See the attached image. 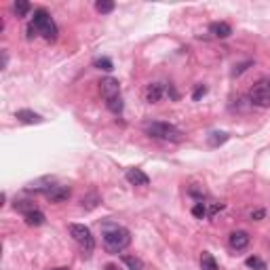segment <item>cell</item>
<instances>
[{"label": "cell", "mask_w": 270, "mask_h": 270, "mask_svg": "<svg viewBox=\"0 0 270 270\" xmlns=\"http://www.w3.org/2000/svg\"><path fill=\"white\" fill-rule=\"evenodd\" d=\"M123 264L129 270H144V262L135 255H123Z\"/></svg>", "instance_id": "16"}, {"label": "cell", "mask_w": 270, "mask_h": 270, "mask_svg": "<svg viewBox=\"0 0 270 270\" xmlns=\"http://www.w3.org/2000/svg\"><path fill=\"white\" fill-rule=\"evenodd\" d=\"M192 215L198 217V220H203V217H207V205L203 203H196L194 207H192Z\"/></svg>", "instance_id": "24"}, {"label": "cell", "mask_w": 270, "mask_h": 270, "mask_svg": "<svg viewBox=\"0 0 270 270\" xmlns=\"http://www.w3.org/2000/svg\"><path fill=\"white\" fill-rule=\"evenodd\" d=\"M15 209H19L21 213H30V211H36V205L32 201H15Z\"/></svg>", "instance_id": "22"}, {"label": "cell", "mask_w": 270, "mask_h": 270, "mask_svg": "<svg viewBox=\"0 0 270 270\" xmlns=\"http://www.w3.org/2000/svg\"><path fill=\"white\" fill-rule=\"evenodd\" d=\"M205 95H207V87H205V85H198V87L194 89V93H192V99H194V101H201Z\"/></svg>", "instance_id": "25"}, {"label": "cell", "mask_w": 270, "mask_h": 270, "mask_svg": "<svg viewBox=\"0 0 270 270\" xmlns=\"http://www.w3.org/2000/svg\"><path fill=\"white\" fill-rule=\"evenodd\" d=\"M226 139H228V133H224V131H213V133L209 135V146L217 148V146H222Z\"/></svg>", "instance_id": "17"}, {"label": "cell", "mask_w": 270, "mask_h": 270, "mask_svg": "<svg viewBox=\"0 0 270 270\" xmlns=\"http://www.w3.org/2000/svg\"><path fill=\"white\" fill-rule=\"evenodd\" d=\"M13 11H15L17 17H25L30 13V2H25V0H17V2L13 4Z\"/></svg>", "instance_id": "18"}, {"label": "cell", "mask_w": 270, "mask_h": 270, "mask_svg": "<svg viewBox=\"0 0 270 270\" xmlns=\"http://www.w3.org/2000/svg\"><path fill=\"white\" fill-rule=\"evenodd\" d=\"M99 89H101V95H104V99H114V97H120V85L116 78H104L99 82Z\"/></svg>", "instance_id": "6"}, {"label": "cell", "mask_w": 270, "mask_h": 270, "mask_svg": "<svg viewBox=\"0 0 270 270\" xmlns=\"http://www.w3.org/2000/svg\"><path fill=\"white\" fill-rule=\"evenodd\" d=\"M93 66L104 70V72H112L114 70V63H112V59H108V57H97V59L93 61Z\"/></svg>", "instance_id": "19"}, {"label": "cell", "mask_w": 270, "mask_h": 270, "mask_svg": "<svg viewBox=\"0 0 270 270\" xmlns=\"http://www.w3.org/2000/svg\"><path fill=\"white\" fill-rule=\"evenodd\" d=\"M264 215H266V211H264V209H255L253 213H251V220H262Z\"/></svg>", "instance_id": "27"}, {"label": "cell", "mask_w": 270, "mask_h": 270, "mask_svg": "<svg viewBox=\"0 0 270 270\" xmlns=\"http://www.w3.org/2000/svg\"><path fill=\"white\" fill-rule=\"evenodd\" d=\"M249 245V234L245 232V230H234L232 234H230V247L232 249H245Z\"/></svg>", "instance_id": "8"}, {"label": "cell", "mask_w": 270, "mask_h": 270, "mask_svg": "<svg viewBox=\"0 0 270 270\" xmlns=\"http://www.w3.org/2000/svg\"><path fill=\"white\" fill-rule=\"evenodd\" d=\"M36 34H38V30H36V28H34V25H32V23H30V25H28V38H34Z\"/></svg>", "instance_id": "28"}, {"label": "cell", "mask_w": 270, "mask_h": 270, "mask_svg": "<svg viewBox=\"0 0 270 270\" xmlns=\"http://www.w3.org/2000/svg\"><path fill=\"white\" fill-rule=\"evenodd\" d=\"M165 89L160 82H152V85H148L146 89V99L150 101V104H156V101H160V97H163Z\"/></svg>", "instance_id": "12"}, {"label": "cell", "mask_w": 270, "mask_h": 270, "mask_svg": "<svg viewBox=\"0 0 270 270\" xmlns=\"http://www.w3.org/2000/svg\"><path fill=\"white\" fill-rule=\"evenodd\" d=\"M95 9H97V13H101V15H106V13L114 11V2L112 0H97V2H95Z\"/></svg>", "instance_id": "20"}, {"label": "cell", "mask_w": 270, "mask_h": 270, "mask_svg": "<svg viewBox=\"0 0 270 270\" xmlns=\"http://www.w3.org/2000/svg\"><path fill=\"white\" fill-rule=\"evenodd\" d=\"M15 116L21 120V123H25V125H40L42 120H44L40 114H36V112H32V110H17Z\"/></svg>", "instance_id": "11"}, {"label": "cell", "mask_w": 270, "mask_h": 270, "mask_svg": "<svg viewBox=\"0 0 270 270\" xmlns=\"http://www.w3.org/2000/svg\"><path fill=\"white\" fill-rule=\"evenodd\" d=\"M55 186V179L53 177H42V179H36V182H32L25 186V190L28 192H47L49 188H53Z\"/></svg>", "instance_id": "9"}, {"label": "cell", "mask_w": 270, "mask_h": 270, "mask_svg": "<svg viewBox=\"0 0 270 270\" xmlns=\"http://www.w3.org/2000/svg\"><path fill=\"white\" fill-rule=\"evenodd\" d=\"M201 268L203 270H217V262L209 251H203L201 255Z\"/></svg>", "instance_id": "15"}, {"label": "cell", "mask_w": 270, "mask_h": 270, "mask_svg": "<svg viewBox=\"0 0 270 270\" xmlns=\"http://www.w3.org/2000/svg\"><path fill=\"white\" fill-rule=\"evenodd\" d=\"M222 211V205H217V203H211L209 207H207V215L209 217H213V215H217Z\"/></svg>", "instance_id": "26"}, {"label": "cell", "mask_w": 270, "mask_h": 270, "mask_svg": "<svg viewBox=\"0 0 270 270\" xmlns=\"http://www.w3.org/2000/svg\"><path fill=\"white\" fill-rule=\"evenodd\" d=\"M249 99H251V104L258 106V108H268L270 106V80L262 78V80L255 82L251 87V91H249Z\"/></svg>", "instance_id": "5"}, {"label": "cell", "mask_w": 270, "mask_h": 270, "mask_svg": "<svg viewBox=\"0 0 270 270\" xmlns=\"http://www.w3.org/2000/svg\"><path fill=\"white\" fill-rule=\"evenodd\" d=\"M32 25L38 30V34H42L47 40H55L57 38V25L51 19V15L44 9H38L34 13V19H32Z\"/></svg>", "instance_id": "3"}, {"label": "cell", "mask_w": 270, "mask_h": 270, "mask_svg": "<svg viewBox=\"0 0 270 270\" xmlns=\"http://www.w3.org/2000/svg\"><path fill=\"white\" fill-rule=\"evenodd\" d=\"M144 131L150 135V137H156V139H165V141H182L184 139V133L173 127L169 123H160V120H152V123H146L144 125Z\"/></svg>", "instance_id": "2"}, {"label": "cell", "mask_w": 270, "mask_h": 270, "mask_svg": "<svg viewBox=\"0 0 270 270\" xmlns=\"http://www.w3.org/2000/svg\"><path fill=\"white\" fill-rule=\"evenodd\" d=\"M211 34H213L215 38H228L230 34H232V28H230L228 23H224V21H215V23H211Z\"/></svg>", "instance_id": "13"}, {"label": "cell", "mask_w": 270, "mask_h": 270, "mask_svg": "<svg viewBox=\"0 0 270 270\" xmlns=\"http://www.w3.org/2000/svg\"><path fill=\"white\" fill-rule=\"evenodd\" d=\"M245 264H247L249 268H253V270H266V262H264V260H260V258H255V255L247 258V260H245Z\"/></svg>", "instance_id": "23"}, {"label": "cell", "mask_w": 270, "mask_h": 270, "mask_svg": "<svg viewBox=\"0 0 270 270\" xmlns=\"http://www.w3.org/2000/svg\"><path fill=\"white\" fill-rule=\"evenodd\" d=\"M101 236H104V247L110 253H120L123 249L131 245V232L118 224L106 222L101 226Z\"/></svg>", "instance_id": "1"}, {"label": "cell", "mask_w": 270, "mask_h": 270, "mask_svg": "<svg viewBox=\"0 0 270 270\" xmlns=\"http://www.w3.org/2000/svg\"><path fill=\"white\" fill-rule=\"evenodd\" d=\"M55 270H68V268H55Z\"/></svg>", "instance_id": "30"}, {"label": "cell", "mask_w": 270, "mask_h": 270, "mask_svg": "<svg viewBox=\"0 0 270 270\" xmlns=\"http://www.w3.org/2000/svg\"><path fill=\"white\" fill-rule=\"evenodd\" d=\"M23 217H25V224H28V226H42V224L47 222V220H44V213H42V211H38V209L25 213Z\"/></svg>", "instance_id": "14"}, {"label": "cell", "mask_w": 270, "mask_h": 270, "mask_svg": "<svg viewBox=\"0 0 270 270\" xmlns=\"http://www.w3.org/2000/svg\"><path fill=\"white\" fill-rule=\"evenodd\" d=\"M106 106H108V110L114 112V114H120V112H123V99H120V97L108 99V101H106Z\"/></svg>", "instance_id": "21"}, {"label": "cell", "mask_w": 270, "mask_h": 270, "mask_svg": "<svg viewBox=\"0 0 270 270\" xmlns=\"http://www.w3.org/2000/svg\"><path fill=\"white\" fill-rule=\"evenodd\" d=\"M44 196H47L51 203H63L70 198V188L68 186H53V188H49L44 192Z\"/></svg>", "instance_id": "7"}, {"label": "cell", "mask_w": 270, "mask_h": 270, "mask_svg": "<svg viewBox=\"0 0 270 270\" xmlns=\"http://www.w3.org/2000/svg\"><path fill=\"white\" fill-rule=\"evenodd\" d=\"M68 230H70V234H72V239L82 247V251L87 255H91L95 249V239H93L91 230L87 226H82V224H70Z\"/></svg>", "instance_id": "4"}, {"label": "cell", "mask_w": 270, "mask_h": 270, "mask_svg": "<svg viewBox=\"0 0 270 270\" xmlns=\"http://www.w3.org/2000/svg\"><path fill=\"white\" fill-rule=\"evenodd\" d=\"M106 270H118V266H114V264H108Z\"/></svg>", "instance_id": "29"}, {"label": "cell", "mask_w": 270, "mask_h": 270, "mask_svg": "<svg viewBox=\"0 0 270 270\" xmlns=\"http://www.w3.org/2000/svg\"><path fill=\"white\" fill-rule=\"evenodd\" d=\"M127 182L133 184V186H148L150 184V177H148L141 169H129L127 171Z\"/></svg>", "instance_id": "10"}]
</instances>
